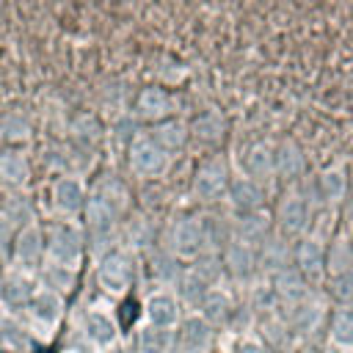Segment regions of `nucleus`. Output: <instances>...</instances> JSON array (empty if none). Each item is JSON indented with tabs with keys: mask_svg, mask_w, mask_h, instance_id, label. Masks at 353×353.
<instances>
[{
	"mask_svg": "<svg viewBox=\"0 0 353 353\" xmlns=\"http://www.w3.org/2000/svg\"><path fill=\"white\" fill-rule=\"evenodd\" d=\"M3 273H6V265H3V259H0V284H3Z\"/></svg>",
	"mask_w": 353,
	"mask_h": 353,
	"instance_id": "48",
	"label": "nucleus"
},
{
	"mask_svg": "<svg viewBox=\"0 0 353 353\" xmlns=\"http://www.w3.org/2000/svg\"><path fill=\"white\" fill-rule=\"evenodd\" d=\"M30 135H33V124L22 110H3L0 113V141L11 143V149L19 143H28Z\"/></svg>",
	"mask_w": 353,
	"mask_h": 353,
	"instance_id": "36",
	"label": "nucleus"
},
{
	"mask_svg": "<svg viewBox=\"0 0 353 353\" xmlns=\"http://www.w3.org/2000/svg\"><path fill=\"white\" fill-rule=\"evenodd\" d=\"M226 116L218 110V108H207L201 113H196L190 121H188V132L196 143H204V146H218L223 138H226Z\"/></svg>",
	"mask_w": 353,
	"mask_h": 353,
	"instance_id": "24",
	"label": "nucleus"
},
{
	"mask_svg": "<svg viewBox=\"0 0 353 353\" xmlns=\"http://www.w3.org/2000/svg\"><path fill=\"white\" fill-rule=\"evenodd\" d=\"M207 290H210V284H204L190 268H185L179 284L174 287V292H176V298L182 301V306H190V309H199V303H201V298L207 295Z\"/></svg>",
	"mask_w": 353,
	"mask_h": 353,
	"instance_id": "39",
	"label": "nucleus"
},
{
	"mask_svg": "<svg viewBox=\"0 0 353 353\" xmlns=\"http://www.w3.org/2000/svg\"><path fill=\"white\" fill-rule=\"evenodd\" d=\"M165 251L176 256L179 262H193L201 254H207V234H204V221L201 215H182L171 223Z\"/></svg>",
	"mask_w": 353,
	"mask_h": 353,
	"instance_id": "6",
	"label": "nucleus"
},
{
	"mask_svg": "<svg viewBox=\"0 0 353 353\" xmlns=\"http://www.w3.org/2000/svg\"><path fill=\"white\" fill-rule=\"evenodd\" d=\"M226 201L237 215L265 210V185H259V182H254V179H248L243 174L232 176L229 190H226Z\"/></svg>",
	"mask_w": 353,
	"mask_h": 353,
	"instance_id": "23",
	"label": "nucleus"
},
{
	"mask_svg": "<svg viewBox=\"0 0 353 353\" xmlns=\"http://www.w3.org/2000/svg\"><path fill=\"white\" fill-rule=\"evenodd\" d=\"M8 259H11V265L19 268V270L39 273V268H41V262H44V229H41L39 223L22 226V229L14 234Z\"/></svg>",
	"mask_w": 353,
	"mask_h": 353,
	"instance_id": "12",
	"label": "nucleus"
},
{
	"mask_svg": "<svg viewBox=\"0 0 353 353\" xmlns=\"http://www.w3.org/2000/svg\"><path fill=\"white\" fill-rule=\"evenodd\" d=\"M350 179H353V168H350Z\"/></svg>",
	"mask_w": 353,
	"mask_h": 353,
	"instance_id": "50",
	"label": "nucleus"
},
{
	"mask_svg": "<svg viewBox=\"0 0 353 353\" xmlns=\"http://www.w3.org/2000/svg\"><path fill=\"white\" fill-rule=\"evenodd\" d=\"M0 212H3V215H6L17 229L30 226V223H39V221H36V210H33L30 199H25V196H19V193H11V196L0 204Z\"/></svg>",
	"mask_w": 353,
	"mask_h": 353,
	"instance_id": "38",
	"label": "nucleus"
},
{
	"mask_svg": "<svg viewBox=\"0 0 353 353\" xmlns=\"http://www.w3.org/2000/svg\"><path fill=\"white\" fill-rule=\"evenodd\" d=\"M130 116H132L138 124L154 127V124H160V121H165V119L174 116V97H171L168 88H163V85H143V88L135 94V99H132Z\"/></svg>",
	"mask_w": 353,
	"mask_h": 353,
	"instance_id": "10",
	"label": "nucleus"
},
{
	"mask_svg": "<svg viewBox=\"0 0 353 353\" xmlns=\"http://www.w3.org/2000/svg\"><path fill=\"white\" fill-rule=\"evenodd\" d=\"M353 270V243L345 234H334L325 245V276L336 279Z\"/></svg>",
	"mask_w": 353,
	"mask_h": 353,
	"instance_id": "33",
	"label": "nucleus"
},
{
	"mask_svg": "<svg viewBox=\"0 0 353 353\" xmlns=\"http://www.w3.org/2000/svg\"><path fill=\"white\" fill-rule=\"evenodd\" d=\"M135 350H138V353H171L168 331H157V328H152V325H141Z\"/></svg>",
	"mask_w": 353,
	"mask_h": 353,
	"instance_id": "41",
	"label": "nucleus"
},
{
	"mask_svg": "<svg viewBox=\"0 0 353 353\" xmlns=\"http://www.w3.org/2000/svg\"><path fill=\"white\" fill-rule=\"evenodd\" d=\"M188 268H190L204 284H210V287H218L221 279H223V262H221V254H212V251L201 254V256L193 259Z\"/></svg>",
	"mask_w": 353,
	"mask_h": 353,
	"instance_id": "40",
	"label": "nucleus"
},
{
	"mask_svg": "<svg viewBox=\"0 0 353 353\" xmlns=\"http://www.w3.org/2000/svg\"><path fill=\"white\" fill-rule=\"evenodd\" d=\"M149 270H152V279H154V284H157L160 290H174V287L179 284L182 273H185V265L163 248V251H157V254L152 256Z\"/></svg>",
	"mask_w": 353,
	"mask_h": 353,
	"instance_id": "35",
	"label": "nucleus"
},
{
	"mask_svg": "<svg viewBox=\"0 0 353 353\" xmlns=\"http://www.w3.org/2000/svg\"><path fill=\"white\" fill-rule=\"evenodd\" d=\"M270 290H273L276 301H279L281 306H287V309H292V306L303 303L306 298H312V284L298 273L295 265H290V268L273 273V276H270Z\"/></svg>",
	"mask_w": 353,
	"mask_h": 353,
	"instance_id": "19",
	"label": "nucleus"
},
{
	"mask_svg": "<svg viewBox=\"0 0 353 353\" xmlns=\"http://www.w3.org/2000/svg\"><path fill=\"white\" fill-rule=\"evenodd\" d=\"M127 165L138 179H160L171 165V154L163 152L146 132H141L127 146Z\"/></svg>",
	"mask_w": 353,
	"mask_h": 353,
	"instance_id": "7",
	"label": "nucleus"
},
{
	"mask_svg": "<svg viewBox=\"0 0 353 353\" xmlns=\"http://www.w3.org/2000/svg\"><path fill=\"white\" fill-rule=\"evenodd\" d=\"M292 265L309 284H320L325 279V245L317 237H298L292 243Z\"/></svg>",
	"mask_w": 353,
	"mask_h": 353,
	"instance_id": "14",
	"label": "nucleus"
},
{
	"mask_svg": "<svg viewBox=\"0 0 353 353\" xmlns=\"http://www.w3.org/2000/svg\"><path fill=\"white\" fill-rule=\"evenodd\" d=\"M63 309H66V298L63 295H58V292H52L47 287H39L25 312L30 317V328L41 339H50L58 331L61 320H63Z\"/></svg>",
	"mask_w": 353,
	"mask_h": 353,
	"instance_id": "8",
	"label": "nucleus"
},
{
	"mask_svg": "<svg viewBox=\"0 0 353 353\" xmlns=\"http://www.w3.org/2000/svg\"><path fill=\"white\" fill-rule=\"evenodd\" d=\"M44 259L80 270L85 259V232L77 218H55L44 226Z\"/></svg>",
	"mask_w": 353,
	"mask_h": 353,
	"instance_id": "2",
	"label": "nucleus"
},
{
	"mask_svg": "<svg viewBox=\"0 0 353 353\" xmlns=\"http://www.w3.org/2000/svg\"><path fill=\"white\" fill-rule=\"evenodd\" d=\"M102 353H127V347H124L121 342H116L113 347H108V350H102Z\"/></svg>",
	"mask_w": 353,
	"mask_h": 353,
	"instance_id": "47",
	"label": "nucleus"
},
{
	"mask_svg": "<svg viewBox=\"0 0 353 353\" xmlns=\"http://www.w3.org/2000/svg\"><path fill=\"white\" fill-rule=\"evenodd\" d=\"M39 290V279L36 273H28V270H19L14 265L6 268L3 273V284H0V303L11 312L17 309H28L30 298L36 295Z\"/></svg>",
	"mask_w": 353,
	"mask_h": 353,
	"instance_id": "13",
	"label": "nucleus"
},
{
	"mask_svg": "<svg viewBox=\"0 0 353 353\" xmlns=\"http://www.w3.org/2000/svg\"><path fill=\"white\" fill-rule=\"evenodd\" d=\"M135 254L127 248H113L108 251L102 259H97V284L105 295L110 298H121L130 292L132 281H135Z\"/></svg>",
	"mask_w": 353,
	"mask_h": 353,
	"instance_id": "3",
	"label": "nucleus"
},
{
	"mask_svg": "<svg viewBox=\"0 0 353 353\" xmlns=\"http://www.w3.org/2000/svg\"><path fill=\"white\" fill-rule=\"evenodd\" d=\"M229 182H232L229 160H226L223 154H212V157L201 160L199 168L193 171L190 196H193L199 204H215V201L226 199Z\"/></svg>",
	"mask_w": 353,
	"mask_h": 353,
	"instance_id": "4",
	"label": "nucleus"
},
{
	"mask_svg": "<svg viewBox=\"0 0 353 353\" xmlns=\"http://www.w3.org/2000/svg\"><path fill=\"white\" fill-rule=\"evenodd\" d=\"M276 232L273 226V215L265 212V210H256V212H245V215H237L232 221V237L251 245V248H259L270 234Z\"/></svg>",
	"mask_w": 353,
	"mask_h": 353,
	"instance_id": "21",
	"label": "nucleus"
},
{
	"mask_svg": "<svg viewBox=\"0 0 353 353\" xmlns=\"http://www.w3.org/2000/svg\"><path fill=\"white\" fill-rule=\"evenodd\" d=\"M273 160H276V176L281 182L295 185L298 179L306 176V154L295 138H281L273 146Z\"/></svg>",
	"mask_w": 353,
	"mask_h": 353,
	"instance_id": "18",
	"label": "nucleus"
},
{
	"mask_svg": "<svg viewBox=\"0 0 353 353\" xmlns=\"http://www.w3.org/2000/svg\"><path fill=\"white\" fill-rule=\"evenodd\" d=\"M83 334H85L88 345H94L99 353L113 347L116 342H121L119 339V325H116L113 314L99 309V306H94V309H88L83 314Z\"/></svg>",
	"mask_w": 353,
	"mask_h": 353,
	"instance_id": "22",
	"label": "nucleus"
},
{
	"mask_svg": "<svg viewBox=\"0 0 353 353\" xmlns=\"http://www.w3.org/2000/svg\"><path fill=\"white\" fill-rule=\"evenodd\" d=\"M262 336L276 347L273 353H281L287 345H290V336H292V331H290V325H287V320H265L262 323Z\"/></svg>",
	"mask_w": 353,
	"mask_h": 353,
	"instance_id": "44",
	"label": "nucleus"
},
{
	"mask_svg": "<svg viewBox=\"0 0 353 353\" xmlns=\"http://www.w3.org/2000/svg\"><path fill=\"white\" fill-rule=\"evenodd\" d=\"M237 309H234V301H232V295L218 284V287H210L207 290V295L201 298V303H199V314L210 323V325H226V323H232V314H234Z\"/></svg>",
	"mask_w": 353,
	"mask_h": 353,
	"instance_id": "29",
	"label": "nucleus"
},
{
	"mask_svg": "<svg viewBox=\"0 0 353 353\" xmlns=\"http://www.w3.org/2000/svg\"><path fill=\"white\" fill-rule=\"evenodd\" d=\"M36 279H39V287H47V290H52L63 298L77 287V270H72L66 265H58V262H50V259L41 262Z\"/></svg>",
	"mask_w": 353,
	"mask_h": 353,
	"instance_id": "30",
	"label": "nucleus"
},
{
	"mask_svg": "<svg viewBox=\"0 0 353 353\" xmlns=\"http://www.w3.org/2000/svg\"><path fill=\"white\" fill-rule=\"evenodd\" d=\"M342 210H345V218H347V223L353 226V193H347V199H345Z\"/></svg>",
	"mask_w": 353,
	"mask_h": 353,
	"instance_id": "46",
	"label": "nucleus"
},
{
	"mask_svg": "<svg viewBox=\"0 0 353 353\" xmlns=\"http://www.w3.org/2000/svg\"><path fill=\"white\" fill-rule=\"evenodd\" d=\"M314 193L323 204L328 207H342L347 193H350V168L342 163H331L325 165L317 176H314Z\"/></svg>",
	"mask_w": 353,
	"mask_h": 353,
	"instance_id": "17",
	"label": "nucleus"
},
{
	"mask_svg": "<svg viewBox=\"0 0 353 353\" xmlns=\"http://www.w3.org/2000/svg\"><path fill=\"white\" fill-rule=\"evenodd\" d=\"M237 353H268V347L259 342V339H243Z\"/></svg>",
	"mask_w": 353,
	"mask_h": 353,
	"instance_id": "45",
	"label": "nucleus"
},
{
	"mask_svg": "<svg viewBox=\"0 0 353 353\" xmlns=\"http://www.w3.org/2000/svg\"><path fill=\"white\" fill-rule=\"evenodd\" d=\"M221 262H223V273L237 281V284H248L254 281V276L259 273V262H256V248L240 243V240H229L221 251Z\"/></svg>",
	"mask_w": 353,
	"mask_h": 353,
	"instance_id": "16",
	"label": "nucleus"
},
{
	"mask_svg": "<svg viewBox=\"0 0 353 353\" xmlns=\"http://www.w3.org/2000/svg\"><path fill=\"white\" fill-rule=\"evenodd\" d=\"M240 165H243V176L265 185L276 176V160H273V143L268 141H254L243 149V157H240Z\"/></svg>",
	"mask_w": 353,
	"mask_h": 353,
	"instance_id": "20",
	"label": "nucleus"
},
{
	"mask_svg": "<svg viewBox=\"0 0 353 353\" xmlns=\"http://www.w3.org/2000/svg\"><path fill=\"white\" fill-rule=\"evenodd\" d=\"M328 339L339 350H353V309L336 306L328 314Z\"/></svg>",
	"mask_w": 353,
	"mask_h": 353,
	"instance_id": "37",
	"label": "nucleus"
},
{
	"mask_svg": "<svg viewBox=\"0 0 353 353\" xmlns=\"http://www.w3.org/2000/svg\"><path fill=\"white\" fill-rule=\"evenodd\" d=\"M143 317H146V325L171 334L182 323L185 306H182V301L176 298L174 290H154L143 301Z\"/></svg>",
	"mask_w": 353,
	"mask_h": 353,
	"instance_id": "11",
	"label": "nucleus"
},
{
	"mask_svg": "<svg viewBox=\"0 0 353 353\" xmlns=\"http://www.w3.org/2000/svg\"><path fill=\"white\" fill-rule=\"evenodd\" d=\"M268 353H273V350H268Z\"/></svg>",
	"mask_w": 353,
	"mask_h": 353,
	"instance_id": "51",
	"label": "nucleus"
},
{
	"mask_svg": "<svg viewBox=\"0 0 353 353\" xmlns=\"http://www.w3.org/2000/svg\"><path fill=\"white\" fill-rule=\"evenodd\" d=\"M50 201H52V210L58 212V218H77V215H83L85 201H88L85 179L80 174L63 171L52 182V188H50Z\"/></svg>",
	"mask_w": 353,
	"mask_h": 353,
	"instance_id": "9",
	"label": "nucleus"
},
{
	"mask_svg": "<svg viewBox=\"0 0 353 353\" xmlns=\"http://www.w3.org/2000/svg\"><path fill=\"white\" fill-rule=\"evenodd\" d=\"M323 323H325V306L314 298H306L303 303L292 306L287 314V325H290L292 336H301V339L314 336Z\"/></svg>",
	"mask_w": 353,
	"mask_h": 353,
	"instance_id": "26",
	"label": "nucleus"
},
{
	"mask_svg": "<svg viewBox=\"0 0 353 353\" xmlns=\"http://www.w3.org/2000/svg\"><path fill=\"white\" fill-rule=\"evenodd\" d=\"M83 232H85V251L91 254L94 262L102 259L108 251L119 248L116 243L121 237V215L91 190L83 210Z\"/></svg>",
	"mask_w": 353,
	"mask_h": 353,
	"instance_id": "1",
	"label": "nucleus"
},
{
	"mask_svg": "<svg viewBox=\"0 0 353 353\" xmlns=\"http://www.w3.org/2000/svg\"><path fill=\"white\" fill-rule=\"evenodd\" d=\"M94 196H99L102 201H108L121 218L130 212V188L124 179H119L116 174H102V179L91 188Z\"/></svg>",
	"mask_w": 353,
	"mask_h": 353,
	"instance_id": "32",
	"label": "nucleus"
},
{
	"mask_svg": "<svg viewBox=\"0 0 353 353\" xmlns=\"http://www.w3.org/2000/svg\"><path fill=\"white\" fill-rule=\"evenodd\" d=\"M69 135H72V141L77 146L94 149L105 138V127H102V121H99L97 113H77L72 119V124H69Z\"/></svg>",
	"mask_w": 353,
	"mask_h": 353,
	"instance_id": "34",
	"label": "nucleus"
},
{
	"mask_svg": "<svg viewBox=\"0 0 353 353\" xmlns=\"http://www.w3.org/2000/svg\"><path fill=\"white\" fill-rule=\"evenodd\" d=\"M312 223V201L301 188H287L273 210V226L290 240H298L309 232Z\"/></svg>",
	"mask_w": 353,
	"mask_h": 353,
	"instance_id": "5",
	"label": "nucleus"
},
{
	"mask_svg": "<svg viewBox=\"0 0 353 353\" xmlns=\"http://www.w3.org/2000/svg\"><path fill=\"white\" fill-rule=\"evenodd\" d=\"M121 237H124L121 248L135 254V251L149 248L154 243V226L143 212H132L127 221H121Z\"/></svg>",
	"mask_w": 353,
	"mask_h": 353,
	"instance_id": "31",
	"label": "nucleus"
},
{
	"mask_svg": "<svg viewBox=\"0 0 353 353\" xmlns=\"http://www.w3.org/2000/svg\"><path fill=\"white\" fill-rule=\"evenodd\" d=\"M215 342V325H210L199 312H188L176 325L179 353H210Z\"/></svg>",
	"mask_w": 353,
	"mask_h": 353,
	"instance_id": "15",
	"label": "nucleus"
},
{
	"mask_svg": "<svg viewBox=\"0 0 353 353\" xmlns=\"http://www.w3.org/2000/svg\"><path fill=\"white\" fill-rule=\"evenodd\" d=\"M63 353H83V350H77V347H69V350H63Z\"/></svg>",
	"mask_w": 353,
	"mask_h": 353,
	"instance_id": "49",
	"label": "nucleus"
},
{
	"mask_svg": "<svg viewBox=\"0 0 353 353\" xmlns=\"http://www.w3.org/2000/svg\"><path fill=\"white\" fill-rule=\"evenodd\" d=\"M328 295H331V301L336 306L353 309V270L342 273L336 279H328Z\"/></svg>",
	"mask_w": 353,
	"mask_h": 353,
	"instance_id": "43",
	"label": "nucleus"
},
{
	"mask_svg": "<svg viewBox=\"0 0 353 353\" xmlns=\"http://www.w3.org/2000/svg\"><path fill=\"white\" fill-rule=\"evenodd\" d=\"M30 182V160L22 149H3L0 152V185L11 190H22Z\"/></svg>",
	"mask_w": 353,
	"mask_h": 353,
	"instance_id": "28",
	"label": "nucleus"
},
{
	"mask_svg": "<svg viewBox=\"0 0 353 353\" xmlns=\"http://www.w3.org/2000/svg\"><path fill=\"white\" fill-rule=\"evenodd\" d=\"M0 345L6 347H14V350H28V334L25 328L14 320V317H3L0 320Z\"/></svg>",
	"mask_w": 353,
	"mask_h": 353,
	"instance_id": "42",
	"label": "nucleus"
},
{
	"mask_svg": "<svg viewBox=\"0 0 353 353\" xmlns=\"http://www.w3.org/2000/svg\"><path fill=\"white\" fill-rule=\"evenodd\" d=\"M146 135H149L163 152H168L171 157H174L176 152H182V149L188 146V141H190L188 121H182V119H176V116H171V119H165V121L149 127Z\"/></svg>",
	"mask_w": 353,
	"mask_h": 353,
	"instance_id": "27",
	"label": "nucleus"
},
{
	"mask_svg": "<svg viewBox=\"0 0 353 353\" xmlns=\"http://www.w3.org/2000/svg\"><path fill=\"white\" fill-rule=\"evenodd\" d=\"M256 262H259V273H268V276L290 268L292 265V240L284 237L281 232H273L256 248Z\"/></svg>",
	"mask_w": 353,
	"mask_h": 353,
	"instance_id": "25",
	"label": "nucleus"
}]
</instances>
